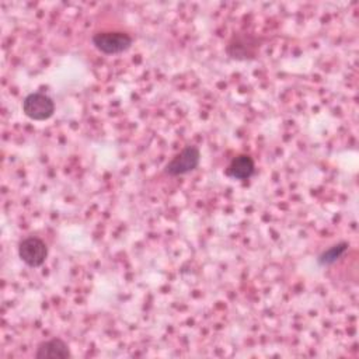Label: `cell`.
Wrapping results in <instances>:
<instances>
[{
    "instance_id": "6da1fadb",
    "label": "cell",
    "mask_w": 359,
    "mask_h": 359,
    "mask_svg": "<svg viewBox=\"0 0 359 359\" xmlns=\"http://www.w3.org/2000/svg\"><path fill=\"white\" fill-rule=\"evenodd\" d=\"M91 43L104 55H118L133 45V38L122 31H101L91 36Z\"/></svg>"
},
{
    "instance_id": "52a82bcc",
    "label": "cell",
    "mask_w": 359,
    "mask_h": 359,
    "mask_svg": "<svg viewBox=\"0 0 359 359\" xmlns=\"http://www.w3.org/2000/svg\"><path fill=\"white\" fill-rule=\"evenodd\" d=\"M348 248H349L348 241H339V243L331 245L330 248L324 250L317 257V264L320 266H330V265L335 264L338 259H341V257L348 251Z\"/></svg>"
},
{
    "instance_id": "7a4b0ae2",
    "label": "cell",
    "mask_w": 359,
    "mask_h": 359,
    "mask_svg": "<svg viewBox=\"0 0 359 359\" xmlns=\"http://www.w3.org/2000/svg\"><path fill=\"white\" fill-rule=\"evenodd\" d=\"M21 108L27 118L39 122L52 118V115L55 114L53 100L42 91H34L27 94L22 100Z\"/></svg>"
},
{
    "instance_id": "3957f363",
    "label": "cell",
    "mask_w": 359,
    "mask_h": 359,
    "mask_svg": "<svg viewBox=\"0 0 359 359\" xmlns=\"http://www.w3.org/2000/svg\"><path fill=\"white\" fill-rule=\"evenodd\" d=\"M201 163V150L198 146L187 144L180 153H177L165 165L164 172L170 177L185 175L198 168Z\"/></svg>"
},
{
    "instance_id": "277c9868",
    "label": "cell",
    "mask_w": 359,
    "mask_h": 359,
    "mask_svg": "<svg viewBox=\"0 0 359 359\" xmlns=\"http://www.w3.org/2000/svg\"><path fill=\"white\" fill-rule=\"evenodd\" d=\"M18 257L29 268H38L42 266L48 258V245L46 243L36 237L29 236L22 238L18 243Z\"/></svg>"
},
{
    "instance_id": "5b68a950",
    "label": "cell",
    "mask_w": 359,
    "mask_h": 359,
    "mask_svg": "<svg viewBox=\"0 0 359 359\" xmlns=\"http://www.w3.org/2000/svg\"><path fill=\"white\" fill-rule=\"evenodd\" d=\"M36 359H69L72 358L70 348L66 341L62 338H50L38 344L36 351L34 353Z\"/></svg>"
},
{
    "instance_id": "8992f818",
    "label": "cell",
    "mask_w": 359,
    "mask_h": 359,
    "mask_svg": "<svg viewBox=\"0 0 359 359\" xmlns=\"http://www.w3.org/2000/svg\"><path fill=\"white\" fill-rule=\"evenodd\" d=\"M226 177L237 181L250 180L255 174V163L250 154H237L224 170Z\"/></svg>"
}]
</instances>
